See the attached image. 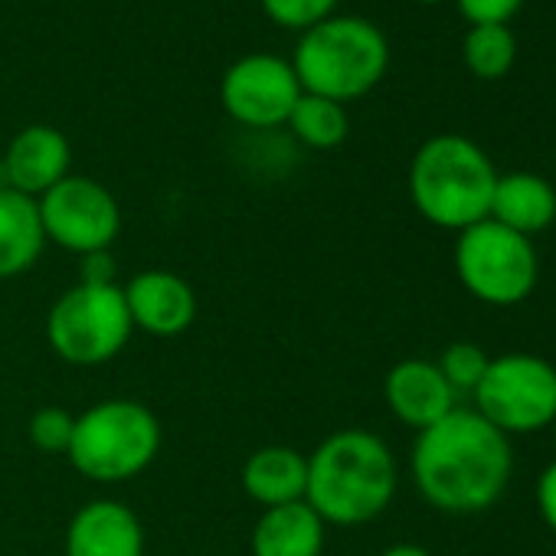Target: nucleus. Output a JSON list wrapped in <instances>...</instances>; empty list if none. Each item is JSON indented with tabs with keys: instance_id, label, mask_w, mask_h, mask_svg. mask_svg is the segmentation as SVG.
<instances>
[{
	"instance_id": "obj_1",
	"label": "nucleus",
	"mask_w": 556,
	"mask_h": 556,
	"mask_svg": "<svg viewBox=\"0 0 556 556\" xmlns=\"http://www.w3.org/2000/svg\"><path fill=\"white\" fill-rule=\"evenodd\" d=\"M514 452L475 409H452L422 429L413 445V481L422 501L445 514H481L494 507L510 481Z\"/></svg>"
},
{
	"instance_id": "obj_2",
	"label": "nucleus",
	"mask_w": 556,
	"mask_h": 556,
	"mask_svg": "<svg viewBox=\"0 0 556 556\" xmlns=\"http://www.w3.org/2000/svg\"><path fill=\"white\" fill-rule=\"evenodd\" d=\"M396 484V458L377 432L341 429L308 455L305 501L325 523L361 527L377 520L390 507Z\"/></svg>"
},
{
	"instance_id": "obj_3",
	"label": "nucleus",
	"mask_w": 556,
	"mask_h": 556,
	"mask_svg": "<svg viewBox=\"0 0 556 556\" xmlns=\"http://www.w3.org/2000/svg\"><path fill=\"white\" fill-rule=\"evenodd\" d=\"M497 170L491 157L462 135L429 138L409 164V197L422 219L439 229H468L491 213Z\"/></svg>"
},
{
	"instance_id": "obj_4",
	"label": "nucleus",
	"mask_w": 556,
	"mask_h": 556,
	"mask_svg": "<svg viewBox=\"0 0 556 556\" xmlns=\"http://www.w3.org/2000/svg\"><path fill=\"white\" fill-rule=\"evenodd\" d=\"M390 66V43L380 27L361 17H328L302 34L292 70L302 92L331 102L367 96Z\"/></svg>"
},
{
	"instance_id": "obj_5",
	"label": "nucleus",
	"mask_w": 556,
	"mask_h": 556,
	"mask_svg": "<svg viewBox=\"0 0 556 556\" xmlns=\"http://www.w3.org/2000/svg\"><path fill=\"white\" fill-rule=\"evenodd\" d=\"M157 416L135 400H102L76 416L66 458L96 484H122L151 468L161 452Z\"/></svg>"
},
{
	"instance_id": "obj_6",
	"label": "nucleus",
	"mask_w": 556,
	"mask_h": 556,
	"mask_svg": "<svg viewBox=\"0 0 556 556\" xmlns=\"http://www.w3.org/2000/svg\"><path fill=\"white\" fill-rule=\"evenodd\" d=\"M455 271L471 299L491 308H510L533 295L540 258L527 236L488 216L458 232Z\"/></svg>"
},
{
	"instance_id": "obj_7",
	"label": "nucleus",
	"mask_w": 556,
	"mask_h": 556,
	"mask_svg": "<svg viewBox=\"0 0 556 556\" xmlns=\"http://www.w3.org/2000/svg\"><path fill=\"white\" fill-rule=\"evenodd\" d=\"M131 318L122 286L66 289L47 315L50 351L73 367H99L115 361L131 341Z\"/></svg>"
},
{
	"instance_id": "obj_8",
	"label": "nucleus",
	"mask_w": 556,
	"mask_h": 556,
	"mask_svg": "<svg viewBox=\"0 0 556 556\" xmlns=\"http://www.w3.org/2000/svg\"><path fill=\"white\" fill-rule=\"evenodd\" d=\"M475 413L504 435H530L556 422V367L536 354L491 357L475 387Z\"/></svg>"
},
{
	"instance_id": "obj_9",
	"label": "nucleus",
	"mask_w": 556,
	"mask_h": 556,
	"mask_svg": "<svg viewBox=\"0 0 556 556\" xmlns=\"http://www.w3.org/2000/svg\"><path fill=\"white\" fill-rule=\"evenodd\" d=\"M37 206L47 242H56L79 258L92 252H109V245L122 232L118 200L92 177H63L37 200Z\"/></svg>"
},
{
	"instance_id": "obj_10",
	"label": "nucleus",
	"mask_w": 556,
	"mask_h": 556,
	"mask_svg": "<svg viewBox=\"0 0 556 556\" xmlns=\"http://www.w3.org/2000/svg\"><path fill=\"white\" fill-rule=\"evenodd\" d=\"M219 99L232 122L245 128H278L289 122L295 102L302 99V83L289 60L252 53L226 70Z\"/></svg>"
},
{
	"instance_id": "obj_11",
	"label": "nucleus",
	"mask_w": 556,
	"mask_h": 556,
	"mask_svg": "<svg viewBox=\"0 0 556 556\" xmlns=\"http://www.w3.org/2000/svg\"><path fill=\"white\" fill-rule=\"evenodd\" d=\"M122 295L131 325L151 338H177L197 321V295L187 278L174 271L164 268L138 271L122 289Z\"/></svg>"
},
{
	"instance_id": "obj_12",
	"label": "nucleus",
	"mask_w": 556,
	"mask_h": 556,
	"mask_svg": "<svg viewBox=\"0 0 556 556\" xmlns=\"http://www.w3.org/2000/svg\"><path fill=\"white\" fill-rule=\"evenodd\" d=\"M383 396H387L390 413L416 432L435 426L455 409V390L442 377L439 364L419 361V357H409L390 367L383 380Z\"/></svg>"
},
{
	"instance_id": "obj_13",
	"label": "nucleus",
	"mask_w": 556,
	"mask_h": 556,
	"mask_svg": "<svg viewBox=\"0 0 556 556\" xmlns=\"http://www.w3.org/2000/svg\"><path fill=\"white\" fill-rule=\"evenodd\" d=\"M66 556H144V527L122 501H89L66 527Z\"/></svg>"
},
{
	"instance_id": "obj_14",
	"label": "nucleus",
	"mask_w": 556,
	"mask_h": 556,
	"mask_svg": "<svg viewBox=\"0 0 556 556\" xmlns=\"http://www.w3.org/2000/svg\"><path fill=\"white\" fill-rule=\"evenodd\" d=\"M73 151L63 131L50 125H30L24 128L0 161L4 167V180L11 190L40 200L50 187H56L63 177H70Z\"/></svg>"
},
{
	"instance_id": "obj_15",
	"label": "nucleus",
	"mask_w": 556,
	"mask_h": 556,
	"mask_svg": "<svg viewBox=\"0 0 556 556\" xmlns=\"http://www.w3.org/2000/svg\"><path fill=\"white\" fill-rule=\"evenodd\" d=\"M242 491L262 507H282L305 501L308 488V455L289 445H265L255 448L242 465Z\"/></svg>"
},
{
	"instance_id": "obj_16",
	"label": "nucleus",
	"mask_w": 556,
	"mask_h": 556,
	"mask_svg": "<svg viewBox=\"0 0 556 556\" xmlns=\"http://www.w3.org/2000/svg\"><path fill=\"white\" fill-rule=\"evenodd\" d=\"M328 523L312 510L308 501L268 507L252 527V556H321Z\"/></svg>"
},
{
	"instance_id": "obj_17",
	"label": "nucleus",
	"mask_w": 556,
	"mask_h": 556,
	"mask_svg": "<svg viewBox=\"0 0 556 556\" xmlns=\"http://www.w3.org/2000/svg\"><path fill=\"white\" fill-rule=\"evenodd\" d=\"M43 245L47 232L37 200L0 187V282L30 271L43 255Z\"/></svg>"
},
{
	"instance_id": "obj_18",
	"label": "nucleus",
	"mask_w": 556,
	"mask_h": 556,
	"mask_svg": "<svg viewBox=\"0 0 556 556\" xmlns=\"http://www.w3.org/2000/svg\"><path fill=\"white\" fill-rule=\"evenodd\" d=\"M488 216L530 239L533 232H543L556 219V190L549 180L527 170L504 174L494 184Z\"/></svg>"
},
{
	"instance_id": "obj_19",
	"label": "nucleus",
	"mask_w": 556,
	"mask_h": 556,
	"mask_svg": "<svg viewBox=\"0 0 556 556\" xmlns=\"http://www.w3.org/2000/svg\"><path fill=\"white\" fill-rule=\"evenodd\" d=\"M286 125L292 128V135L302 144H308L315 151L338 148L348 138V131H351V122H348V112H344L341 102H331V99H321V96H308V92H302V99L295 102V109H292Z\"/></svg>"
},
{
	"instance_id": "obj_20",
	"label": "nucleus",
	"mask_w": 556,
	"mask_h": 556,
	"mask_svg": "<svg viewBox=\"0 0 556 556\" xmlns=\"http://www.w3.org/2000/svg\"><path fill=\"white\" fill-rule=\"evenodd\" d=\"M517 40L507 24H475L465 37V63L478 79H501L514 66Z\"/></svg>"
},
{
	"instance_id": "obj_21",
	"label": "nucleus",
	"mask_w": 556,
	"mask_h": 556,
	"mask_svg": "<svg viewBox=\"0 0 556 556\" xmlns=\"http://www.w3.org/2000/svg\"><path fill=\"white\" fill-rule=\"evenodd\" d=\"M488 364H491V357L478 344H471V341L448 344L445 354L439 357V370L448 380V387L455 390V396L458 393H475V387L481 383Z\"/></svg>"
},
{
	"instance_id": "obj_22",
	"label": "nucleus",
	"mask_w": 556,
	"mask_h": 556,
	"mask_svg": "<svg viewBox=\"0 0 556 556\" xmlns=\"http://www.w3.org/2000/svg\"><path fill=\"white\" fill-rule=\"evenodd\" d=\"M73 432H76V416L63 406H43L27 422V435L34 448L43 455H66L73 445Z\"/></svg>"
},
{
	"instance_id": "obj_23",
	"label": "nucleus",
	"mask_w": 556,
	"mask_h": 556,
	"mask_svg": "<svg viewBox=\"0 0 556 556\" xmlns=\"http://www.w3.org/2000/svg\"><path fill=\"white\" fill-rule=\"evenodd\" d=\"M268 21L286 30H312L315 24L334 17L338 0H258Z\"/></svg>"
},
{
	"instance_id": "obj_24",
	"label": "nucleus",
	"mask_w": 556,
	"mask_h": 556,
	"mask_svg": "<svg viewBox=\"0 0 556 556\" xmlns=\"http://www.w3.org/2000/svg\"><path fill=\"white\" fill-rule=\"evenodd\" d=\"M523 0H458L462 14L475 24H507L517 11H520Z\"/></svg>"
},
{
	"instance_id": "obj_25",
	"label": "nucleus",
	"mask_w": 556,
	"mask_h": 556,
	"mask_svg": "<svg viewBox=\"0 0 556 556\" xmlns=\"http://www.w3.org/2000/svg\"><path fill=\"white\" fill-rule=\"evenodd\" d=\"M79 282H83V286H115V258H112L109 252L83 255Z\"/></svg>"
},
{
	"instance_id": "obj_26",
	"label": "nucleus",
	"mask_w": 556,
	"mask_h": 556,
	"mask_svg": "<svg viewBox=\"0 0 556 556\" xmlns=\"http://www.w3.org/2000/svg\"><path fill=\"white\" fill-rule=\"evenodd\" d=\"M536 507L543 523L556 533V462H549L536 481Z\"/></svg>"
},
{
	"instance_id": "obj_27",
	"label": "nucleus",
	"mask_w": 556,
	"mask_h": 556,
	"mask_svg": "<svg viewBox=\"0 0 556 556\" xmlns=\"http://www.w3.org/2000/svg\"><path fill=\"white\" fill-rule=\"evenodd\" d=\"M380 556H432V553L426 546H419V543H393Z\"/></svg>"
},
{
	"instance_id": "obj_28",
	"label": "nucleus",
	"mask_w": 556,
	"mask_h": 556,
	"mask_svg": "<svg viewBox=\"0 0 556 556\" xmlns=\"http://www.w3.org/2000/svg\"><path fill=\"white\" fill-rule=\"evenodd\" d=\"M419 4H442V0H419Z\"/></svg>"
},
{
	"instance_id": "obj_29",
	"label": "nucleus",
	"mask_w": 556,
	"mask_h": 556,
	"mask_svg": "<svg viewBox=\"0 0 556 556\" xmlns=\"http://www.w3.org/2000/svg\"><path fill=\"white\" fill-rule=\"evenodd\" d=\"M553 445H556V422H553Z\"/></svg>"
}]
</instances>
